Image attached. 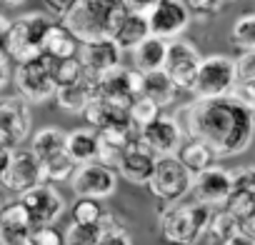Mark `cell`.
<instances>
[{
    "label": "cell",
    "instance_id": "60d3db41",
    "mask_svg": "<svg viewBox=\"0 0 255 245\" xmlns=\"http://www.w3.org/2000/svg\"><path fill=\"white\" fill-rule=\"evenodd\" d=\"M233 98L238 103H243L245 108L255 110V78L253 80H245V83H238L233 88Z\"/></svg>",
    "mask_w": 255,
    "mask_h": 245
},
{
    "label": "cell",
    "instance_id": "ba28073f",
    "mask_svg": "<svg viewBox=\"0 0 255 245\" xmlns=\"http://www.w3.org/2000/svg\"><path fill=\"white\" fill-rule=\"evenodd\" d=\"M18 200L25 208L33 230L35 228H50V225H55L63 218V213H65V198L50 183H40L38 188L23 193Z\"/></svg>",
    "mask_w": 255,
    "mask_h": 245
},
{
    "label": "cell",
    "instance_id": "f1b7e54d",
    "mask_svg": "<svg viewBox=\"0 0 255 245\" xmlns=\"http://www.w3.org/2000/svg\"><path fill=\"white\" fill-rule=\"evenodd\" d=\"M65 135H68V130L55 128V125H45V128H40L38 133H33L28 150L38 158V163H40V160H48V158H53V155L65 153Z\"/></svg>",
    "mask_w": 255,
    "mask_h": 245
},
{
    "label": "cell",
    "instance_id": "4dcf8cb0",
    "mask_svg": "<svg viewBox=\"0 0 255 245\" xmlns=\"http://www.w3.org/2000/svg\"><path fill=\"white\" fill-rule=\"evenodd\" d=\"M78 50H80V43H78L60 23L53 20V25H50L48 35H45V43H43V53H48V55L63 60V58H75Z\"/></svg>",
    "mask_w": 255,
    "mask_h": 245
},
{
    "label": "cell",
    "instance_id": "8d00e7d4",
    "mask_svg": "<svg viewBox=\"0 0 255 245\" xmlns=\"http://www.w3.org/2000/svg\"><path fill=\"white\" fill-rule=\"evenodd\" d=\"M98 245H133L130 233L120 225V220H115V215L110 210L103 218V235H100Z\"/></svg>",
    "mask_w": 255,
    "mask_h": 245
},
{
    "label": "cell",
    "instance_id": "cb8c5ba5",
    "mask_svg": "<svg viewBox=\"0 0 255 245\" xmlns=\"http://www.w3.org/2000/svg\"><path fill=\"white\" fill-rule=\"evenodd\" d=\"M65 153L73 158L75 165H88L98 160V133L88 125L73 128L65 135Z\"/></svg>",
    "mask_w": 255,
    "mask_h": 245
},
{
    "label": "cell",
    "instance_id": "f907efd6",
    "mask_svg": "<svg viewBox=\"0 0 255 245\" xmlns=\"http://www.w3.org/2000/svg\"><path fill=\"white\" fill-rule=\"evenodd\" d=\"M0 148H8V150H13V145H10V140L3 135V133H0Z\"/></svg>",
    "mask_w": 255,
    "mask_h": 245
},
{
    "label": "cell",
    "instance_id": "d590c367",
    "mask_svg": "<svg viewBox=\"0 0 255 245\" xmlns=\"http://www.w3.org/2000/svg\"><path fill=\"white\" fill-rule=\"evenodd\" d=\"M83 75H85V73H83V65H80L78 55H75V58H63V60H58V58H55V65H53L55 90H58V88H65V85L78 83Z\"/></svg>",
    "mask_w": 255,
    "mask_h": 245
},
{
    "label": "cell",
    "instance_id": "681fc988",
    "mask_svg": "<svg viewBox=\"0 0 255 245\" xmlns=\"http://www.w3.org/2000/svg\"><path fill=\"white\" fill-rule=\"evenodd\" d=\"M8 160H10V150L8 148H0V178H3V173H5Z\"/></svg>",
    "mask_w": 255,
    "mask_h": 245
},
{
    "label": "cell",
    "instance_id": "9f6ffc18",
    "mask_svg": "<svg viewBox=\"0 0 255 245\" xmlns=\"http://www.w3.org/2000/svg\"><path fill=\"white\" fill-rule=\"evenodd\" d=\"M25 245H28V243H25Z\"/></svg>",
    "mask_w": 255,
    "mask_h": 245
},
{
    "label": "cell",
    "instance_id": "8992f818",
    "mask_svg": "<svg viewBox=\"0 0 255 245\" xmlns=\"http://www.w3.org/2000/svg\"><path fill=\"white\" fill-rule=\"evenodd\" d=\"M235 80V63L228 55H208L200 60V68L195 73V80L188 93H193L198 100L208 98H225L233 95Z\"/></svg>",
    "mask_w": 255,
    "mask_h": 245
},
{
    "label": "cell",
    "instance_id": "52a82bcc",
    "mask_svg": "<svg viewBox=\"0 0 255 245\" xmlns=\"http://www.w3.org/2000/svg\"><path fill=\"white\" fill-rule=\"evenodd\" d=\"M145 188L155 200H160L165 205H173V203H180L190 193L193 175L180 165V160L175 155H165V158L155 160L153 175H150Z\"/></svg>",
    "mask_w": 255,
    "mask_h": 245
},
{
    "label": "cell",
    "instance_id": "7a4b0ae2",
    "mask_svg": "<svg viewBox=\"0 0 255 245\" xmlns=\"http://www.w3.org/2000/svg\"><path fill=\"white\" fill-rule=\"evenodd\" d=\"M125 15L128 10L123 0H75L60 18V25L83 45L113 38Z\"/></svg>",
    "mask_w": 255,
    "mask_h": 245
},
{
    "label": "cell",
    "instance_id": "9c48e42d",
    "mask_svg": "<svg viewBox=\"0 0 255 245\" xmlns=\"http://www.w3.org/2000/svg\"><path fill=\"white\" fill-rule=\"evenodd\" d=\"M95 98L115 103L128 110L135 98H140V73L125 65L110 68L108 73L95 78Z\"/></svg>",
    "mask_w": 255,
    "mask_h": 245
},
{
    "label": "cell",
    "instance_id": "4fadbf2b",
    "mask_svg": "<svg viewBox=\"0 0 255 245\" xmlns=\"http://www.w3.org/2000/svg\"><path fill=\"white\" fill-rule=\"evenodd\" d=\"M43 183V170L38 158L30 150L15 148L10 150V160L5 165V173L0 178V185H3L8 193H15L18 198L33 188H38Z\"/></svg>",
    "mask_w": 255,
    "mask_h": 245
},
{
    "label": "cell",
    "instance_id": "7bdbcfd3",
    "mask_svg": "<svg viewBox=\"0 0 255 245\" xmlns=\"http://www.w3.org/2000/svg\"><path fill=\"white\" fill-rule=\"evenodd\" d=\"M123 3H125V10H128V13L148 18V15L153 13V8L158 5V0H123Z\"/></svg>",
    "mask_w": 255,
    "mask_h": 245
},
{
    "label": "cell",
    "instance_id": "e575fe53",
    "mask_svg": "<svg viewBox=\"0 0 255 245\" xmlns=\"http://www.w3.org/2000/svg\"><path fill=\"white\" fill-rule=\"evenodd\" d=\"M70 215H73V223L93 225V223H103V218L108 215V210L103 208V203H100V200L75 198V203L70 205Z\"/></svg>",
    "mask_w": 255,
    "mask_h": 245
},
{
    "label": "cell",
    "instance_id": "4316f807",
    "mask_svg": "<svg viewBox=\"0 0 255 245\" xmlns=\"http://www.w3.org/2000/svg\"><path fill=\"white\" fill-rule=\"evenodd\" d=\"M148 35H150V30H148V18L128 13V15L120 20V25L115 28V33H113L110 40L118 45L120 53H130V50H133L135 45H140Z\"/></svg>",
    "mask_w": 255,
    "mask_h": 245
},
{
    "label": "cell",
    "instance_id": "b9f144b4",
    "mask_svg": "<svg viewBox=\"0 0 255 245\" xmlns=\"http://www.w3.org/2000/svg\"><path fill=\"white\" fill-rule=\"evenodd\" d=\"M183 3L188 5L190 15H193V13H200V15H213V13H218V10L223 8L220 0H183Z\"/></svg>",
    "mask_w": 255,
    "mask_h": 245
},
{
    "label": "cell",
    "instance_id": "c3c4849f",
    "mask_svg": "<svg viewBox=\"0 0 255 245\" xmlns=\"http://www.w3.org/2000/svg\"><path fill=\"white\" fill-rule=\"evenodd\" d=\"M240 230H243V233H245V235H250V238H253V240H255V215H253V218H250V220H245V223H243V225H240Z\"/></svg>",
    "mask_w": 255,
    "mask_h": 245
},
{
    "label": "cell",
    "instance_id": "5bb4252c",
    "mask_svg": "<svg viewBox=\"0 0 255 245\" xmlns=\"http://www.w3.org/2000/svg\"><path fill=\"white\" fill-rule=\"evenodd\" d=\"M185 135L178 125V120L173 115L160 113L153 122H148L145 128H140V143L155 155V158H165V155H175L178 148L183 145Z\"/></svg>",
    "mask_w": 255,
    "mask_h": 245
},
{
    "label": "cell",
    "instance_id": "277c9868",
    "mask_svg": "<svg viewBox=\"0 0 255 245\" xmlns=\"http://www.w3.org/2000/svg\"><path fill=\"white\" fill-rule=\"evenodd\" d=\"M53 20L45 13H25L15 20H8L5 30V58H13L15 63H25L43 53L45 35L50 30Z\"/></svg>",
    "mask_w": 255,
    "mask_h": 245
},
{
    "label": "cell",
    "instance_id": "836d02e7",
    "mask_svg": "<svg viewBox=\"0 0 255 245\" xmlns=\"http://www.w3.org/2000/svg\"><path fill=\"white\" fill-rule=\"evenodd\" d=\"M230 45L238 50H255V13L240 15L230 30Z\"/></svg>",
    "mask_w": 255,
    "mask_h": 245
},
{
    "label": "cell",
    "instance_id": "7c38bea8",
    "mask_svg": "<svg viewBox=\"0 0 255 245\" xmlns=\"http://www.w3.org/2000/svg\"><path fill=\"white\" fill-rule=\"evenodd\" d=\"M190 20L193 15L183 0H158V5L148 15V30L150 35L170 43V40H178L188 30Z\"/></svg>",
    "mask_w": 255,
    "mask_h": 245
},
{
    "label": "cell",
    "instance_id": "f35d334b",
    "mask_svg": "<svg viewBox=\"0 0 255 245\" xmlns=\"http://www.w3.org/2000/svg\"><path fill=\"white\" fill-rule=\"evenodd\" d=\"M233 63H235V80L238 83H245V80L255 78V50L240 53Z\"/></svg>",
    "mask_w": 255,
    "mask_h": 245
},
{
    "label": "cell",
    "instance_id": "816d5d0a",
    "mask_svg": "<svg viewBox=\"0 0 255 245\" xmlns=\"http://www.w3.org/2000/svg\"><path fill=\"white\" fill-rule=\"evenodd\" d=\"M0 3H5V5H10V8H15V5H20V3H25V0H0Z\"/></svg>",
    "mask_w": 255,
    "mask_h": 245
},
{
    "label": "cell",
    "instance_id": "f546056e",
    "mask_svg": "<svg viewBox=\"0 0 255 245\" xmlns=\"http://www.w3.org/2000/svg\"><path fill=\"white\" fill-rule=\"evenodd\" d=\"M238 233H240V223H238L228 210L218 208V210H213V215H210V223H208V228H205L203 240H205L208 245H228Z\"/></svg>",
    "mask_w": 255,
    "mask_h": 245
},
{
    "label": "cell",
    "instance_id": "6da1fadb",
    "mask_svg": "<svg viewBox=\"0 0 255 245\" xmlns=\"http://www.w3.org/2000/svg\"><path fill=\"white\" fill-rule=\"evenodd\" d=\"M185 138L205 143L215 158H233L250 148L255 138L253 110L233 95L190 100L173 115Z\"/></svg>",
    "mask_w": 255,
    "mask_h": 245
},
{
    "label": "cell",
    "instance_id": "30bf717a",
    "mask_svg": "<svg viewBox=\"0 0 255 245\" xmlns=\"http://www.w3.org/2000/svg\"><path fill=\"white\" fill-rule=\"evenodd\" d=\"M200 60H203L200 50H198L193 43L178 38V40H170V43H168L163 73L173 80V85H175L178 90H190V85H193V80H195V73H198V68H200Z\"/></svg>",
    "mask_w": 255,
    "mask_h": 245
},
{
    "label": "cell",
    "instance_id": "ac0fdd59",
    "mask_svg": "<svg viewBox=\"0 0 255 245\" xmlns=\"http://www.w3.org/2000/svg\"><path fill=\"white\" fill-rule=\"evenodd\" d=\"M155 155L140 143V138L135 143H130L125 148V153L120 155L118 165H115V173L128 180V183H133V185H148L150 175H153V168H155Z\"/></svg>",
    "mask_w": 255,
    "mask_h": 245
},
{
    "label": "cell",
    "instance_id": "7dc6e473",
    "mask_svg": "<svg viewBox=\"0 0 255 245\" xmlns=\"http://www.w3.org/2000/svg\"><path fill=\"white\" fill-rule=\"evenodd\" d=\"M228 245H255V240H253L250 235H245V233L240 230V233H238V235H235V238H233V240L228 243Z\"/></svg>",
    "mask_w": 255,
    "mask_h": 245
},
{
    "label": "cell",
    "instance_id": "ffe728a7",
    "mask_svg": "<svg viewBox=\"0 0 255 245\" xmlns=\"http://www.w3.org/2000/svg\"><path fill=\"white\" fill-rule=\"evenodd\" d=\"M120 50L118 45L108 38V40H95V43H83L78 50V60L83 65V73L90 78H98L103 73H108L110 68L120 65Z\"/></svg>",
    "mask_w": 255,
    "mask_h": 245
},
{
    "label": "cell",
    "instance_id": "44dd1931",
    "mask_svg": "<svg viewBox=\"0 0 255 245\" xmlns=\"http://www.w3.org/2000/svg\"><path fill=\"white\" fill-rule=\"evenodd\" d=\"M30 233L33 225L20 200L8 203L0 213V245H25L30 240Z\"/></svg>",
    "mask_w": 255,
    "mask_h": 245
},
{
    "label": "cell",
    "instance_id": "db71d44e",
    "mask_svg": "<svg viewBox=\"0 0 255 245\" xmlns=\"http://www.w3.org/2000/svg\"><path fill=\"white\" fill-rule=\"evenodd\" d=\"M220 3H223V5H228V3H235V0H220Z\"/></svg>",
    "mask_w": 255,
    "mask_h": 245
},
{
    "label": "cell",
    "instance_id": "ab89813d",
    "mask_svg": "<svg viewBox=\"0 0 255 245\" xmlns=\"http://www.w3.org/2000/svg\"><path fill=\"white\" fill-rule=\"evenodd\" d=\"M28 245H63V233H58L53 225L50 228H35L30 233Z\"/></svg>",
    "mask_w": 255,
    "mask_h": 245
},
{
    "label": "cell",
    "instance_id": "d6986e66",
    "mask_svg": "<svg viewBox=\"0 0 255 245\" xmlns=\"http://www.w3.org/2000/svg\"><path fill=\"white\" fill-rule=\"evenodd\" d=\"M83 118L88 122V128H93L95 133H100V130H133L135 128L130 120V113L125 108L108 103V100H100V98H93L88 103V108L83 110Z\"/></svg>",
    "mask_w": 255,
    "mask_h": 245
},
{
    "label": "cell",
    "instance_id": "603a6c76",
    "mask_svg": "<svg viewBox=\"0 0 255 245\" xmlns=\"http://www.w3.org/2000/svg\"><path fill=\"white\" fill-rule=\"evenodd\" d=\"M53 98H55V103H58V108L63 113H68V115H83V110L88 108V103L95 98V78L83 75L78 83L65 85V88H58Z\"/></svg>",
    "mask_w": 255,
    "mask_h": 245
},
{
    "label": "cell",
    "instance_id": "11a10c76",
    "mask_svg": "<svg viewBox=\"0 0 255 245\" xmlns=\"http://www.w3.org/2000/svg\"><path fill=\"white\" fill-rule=\"evenodd\" d=\"M253 128H255V110H253Z\"/></svg>",
    "mask_w": 255,
    "mask_h": 245
},
{
    "label": "cell",
    "instance_id": "83f0119b",
    "mask_svg": "<svg viewBox=\"0 0 255 245\" xmlns=\"http://www.w3.org/2000/svg\"><path fill=\"white\" fill-rule=\"evenodd\" d=\"M175 158L180 160V165H183L190 175H198V173L208 170V168L215 165V160H218V158L213 155V150H210L205 143L195 140V138H185L183 145L178 148Z\"/></svg>",
    "mask_w": 255,
    "mask_h": 245
},
{
    "label": "cell",
    "instance_id": "f6af8a7d",
    "mask_svg": "<svg viewBox=\"0 0 255 245\" xmlns=\"http://www.w3.org/2000/svg\"><path fill=\"white\" fill-rule=\"evenodd\" d=\"M10 78H13V68H10V63H8L5 55H0V90H5V85L10 83Z\"/></svg>",
    "mask_w": 255,
    "mask_h": 245
},
{
    "label": "cell",
    "instance_id": "ee69618b",
    "mask_svg": "<svg viewBox=\"0 0 255 245\" xmlns=\"http://www.w3.org/2000/svg\"><path fill=\"white\" fill-rule=\"evenodd\" d=\"M73 3H75V0H43V5H45L53 15H58V18H63Z\"/></svg>",
    "mask_w": 255,
    "mask_h": 245
},
{
    "label": "cell",
    "instance_id": "e0dca14e",
    "mask_svg": "<svg viewBox=\"0 0 255 245\" xmlns=\"http://www.w3.org/2000/svg\"><path fill=\"white\" fill-rule=\"evenodd\" d=\"M233 178V190L223 205V210H228L240 225L245 220H250L255 215V168H233L230 170Z\"/></svg>",
    "mask_w": 255,
    "mask_h": 245
},
{
    "label": "cell",
    "instance_id": "f5cc1de1",
    "mask_svg": "<svg viewBox=\"0 0 255 245\" xmlns=\"http://www.w3.org/2000/svg\"><path fill=\"white\" fill-rule=\"evenodd\" d=\"M8 203H5V198H3V193H0V213H3V208H5Z\"/></svg>",
    "mask_w": 255,
    "mask_h": 245
},
{
    "label": "cell",
    "instance_id": "7402d4cb",
    "mask_svg": "<svg viewBox=\"0 0 255 245\" xmlns=\"http://www.w3.org/2000/svg\"><path fill=\"white\" fill-rule=\"evenodd\" d=\"M138 138H140L138 128H133V130H100L98 133V163L115 170L125 148L130 143H135Z\"/></svg>",
    "mask_w": 255,
    "mask_h": 245
},
{
    "label": "cell",
    "instance_id": "d6a6232c",
    "mask_svg": "<svg viewBox=\"0 0 255 245\" xmlns=\"http://www.w3.org/2000/svg\"><path fill=\"white\" fill-rule=\"evenodd\" d=\"M103 235V223L83 225V223H70L63 230V245H98Z\"/></svg>",
    "mask_w": 255,
    "mask_h": 245
},
{
    "label": "cell",
    "instance_id": "bcb514c9",
    "mask_svg": "<svg viewBox=\"0 0 255 245\" xmlns=\"http://www.w3.org/2000/svg\"><path fill=\"white\" fill-rule=\"evenodd\" d=\"M5 30H8V18L0 15V55H5Z\"/></svg>",
    "mask_w": 255,
    "mask_h": 245
},
{
    "label": "cell",
    "instance_id": "3957f363",
    "mask_svg": "<svg viewBox=\"0 0 255 245\" xmlns=\"http://www.w3.org/2000/svg\"><path fill=\"white\" fill-rule=\"evenodd\" d=\"M210 215H213V208L195 200H180L160 210L158 230L163 240L170 245H198L205 235Z\"/></svg>",
    "mask_w": 255,
    "mask_h": 245
},
{
    "label": "cell",
    "instance_id": "1f68e13d",
    "mask_svg": "<svg viewBox=\"0 0 255 245\" xmlns=\"http://www.w3.org/2000/svg\"><path fill=\"white\" fill-rule=\"evenodd\" d=\"M40 170H43V183L55 185V183H70L78 165L73 163V158L68 153H60V155H53L48 160H40Z\"/></svg>",
    "mask_w": 255,
    "mask_h": 245
},
{
    "label": "cell",
    "instance_id": "74e56055",
    "mask_svg": "<svg viewBox=\"0 0 255 245\" xmlns=\"http://www.w3.org/2000/svg\"><path fill=\"white\" fill-rule=\"evenodd\" d=\"M128 113H130V120H133V125L140 130V128H145L148 122H153L158 115H160V110H158V105L155 103H150L148 98H135L133 100V105L128 108Z\"/></svg>",
    "mask_w": 255,
    "mask_h": 245
},
{
    "label": "cell",
    "instance_id": "9a60e30c",
    "mask_svg": "<svg viewBox=\"0 0 255 245\" xmlns=\"http://www.w3.org/2000/svg\"><path fill=\"white\" fill-rule=\"evenodd\" d=\"M230 190H233V178H230V170L223 165H210L208 170L193 175V188H190L193 200L213 210L225 205Z\"/></svg>",
    "mask_w": 255,
    "mask_h": 245
},
{
    "label": "cell",
    "instance_id": "2e32d148",
    "mask_svg": "<svg viewBox=\"0 0 255 245\" xmlns=\"http://www.w3.org/2000/svg\"><path fill=\"white\" fill-rule=\"evenodd\" d=\"M30 130H33L30 105L18 95L0 98V133L10 140L13 150L30 135Z\"/></svg>",
    "mask_w": 255,
    "mask_h": 245
},
{
    "label": "cell",
    "instance_id": "5b68a950",
    "mask_svg": "<svg viewBox=\"0 0 255 245\" xmlns=\"http://www.w3.org/2000/svg\"><path fill=\"white\" fill-rule=\"evenodd\" d=\"M53 65H55V58L48 53H40L25 63H18L13 70V83H15L18 98H23L28 105L50 100L55 95Z\"/></svg>",
    "mask_w": 255,
    "mask_h": 245
},
{
    "label": "cell",
    "instance_id": "d4e9b609",
    "mask_svg": "<svg viewBox=\"0 0 255 245\" xmlns=\"http://www.w3.org/2000/svg\"><path fill=\"white\" fill-rule=\"evenodd\" d=\"M165 53H168V43L160 40V38H155V35H148L140 45H135V48L130 50V55H133V65H135V73L145 75V73L163 70Z\"/></svg>",
    "mask_w": 255,
    "mask_h": 245
},
{
    "label": "cell",
    "instance_id": "8fae6325",
    "mask_svg": "<svg viewBox=\"0 0 255 245\" xmlns=\"http://www.w3.org/2000/svg\"><path fill=\"white\" fill-rule=\"evenodd\" d=\"M70 188L75 193V198H90V200H105L115 193L118 188V173L113 168L95 163L88 165H78V170L70 178Z\"/></svg>",
    "mask_w": 255,
    "mask_h": 245
},
{
    "label": "cell",
    "instance_id": "484cf974",
    "mask_svg": "<svg viewBox=\"0 0 255 245\" xmlns=\"http://www.w3.org/2000/svg\"><path fill=\"white\" fill-rule=\"evenodd\" d=\"M140 95L148 98L150 103L160 108H168L175 103L178 98V88L173 85V80L163 73V70H155V73H145L140 75Z\"/></svg>",
    "mask_w": 255,
    "mask_h": 245
}]
</instances>
